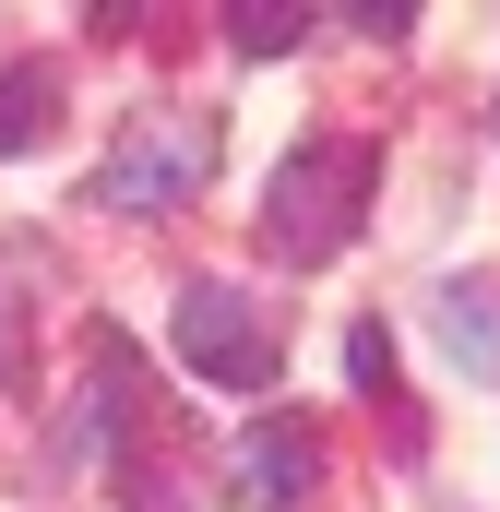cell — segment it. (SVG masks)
I'll return each mask as SVG.
<instances>
[{
  "label": "cell",
  "mask_w": 500,
  "mask_h": 512,
  "mask_svg": "<svg viewBox=\"0 0 500 512\" xmlns=\"http://www.w3.org/2000/svg\"><path fill=\"white\" fill-rule=\"evenodd\" d=\"M370 191H381V155L358 131H310L274 155V191H262V239L274 262H334L358 227H370Z\"/></svg>",
  "instance_id": "1"
},
{
  "label": "cell",
  "mask_w": 500,
  "mask_h": 512,
  "mask_svg": "<svg viewBox=\"0 0 500 512\" xmlns=\"http://www.w3.org/2000/svg\"><path fill=\"white\" fill-rule=\"evenodd\" d=\"M203 179H215V120H203V108H155V120H131L120 143H108L96 203H108V215H179Z\"/></svg>",
  "instance_id": "2"
},
{
  "label": "cell",
  "mask_w": 500,
  "mask_h": 512,
  "mask_svg": "<svg viewBox=\"0 0 500 512\" xmlns=\"http://www.w3.org/2000/svg\"><path fill=\"white\" fill-rule=\"evenodd\" d=\"M179 358L203 370V382L227 393H274V370H286V334H274V310H250L239 286H179Z\"/></svg>",
  "instance_id": "3"
},
{
  "label": "cell",
  "mask_w": 500,
  "mask_h": 512,
  "mask_svg": "<svg viewBox=\"0 0 500 512\" xmlns=\"http://www.w3.org/2000/svg\"><path fill=\"white\" fill-rule=\"evenodd\" d=\"M310 477H322V441H310L298 417H262L239 441V489L250 501H310Z\"/></svg>",
  "instance_id": "4"
},
{
  "label": "cell",
  "mask_w": 500,
  "mask_h": 512,
  "mask_svg": "<svg viewBox=\"0 0 500 512\" xmlns=\"http://www.w3.org/2000/svg\"><path fill=\"white\" fill-rule=\"evenodd\" d=\"M60 120V72L48 60H24V72H0V155H36Z\"/></svg>",
  "instance_id": "5"
},
{
  "label": "cell",
  "mask_w": 500,
  "mask_h": 512,
  "mask_svg": "<svg viewBox=\"0 0 500 512\" xmlns=\"http://www.w3.org/2000/svg\"><path fill=\"white\" fill-rule=\"evenodd\" d=\"M310 24H322L310 0H227V48H239V60H286Z\"/></svg>",
  "instance_id": "6"
},
{
  "label": "cell",
  "mask_w": 500,
  "mask_h": 512,
  "mask_svg": "<svg viewBox=\"0 0 500 512\" xmlns=\"http://www.w3.org/2000/svg\"><path fill=\"white\" fill-rule=\"evenodd\" d=\"M441 334H453V358H477V382H500V298L489 286H453L441 298Z\"/></svg>",
  "instance_id": "7"
},
{
  "label": "cell",
  "mask_w": 500,
  "mask_h": 512,
  "mask_svg": "<svg viewBox=\"0 0 500 512\" xmlns=\"http://www.w3.org/2000/svg\"><path fill=\"white\" fill-rule=\"evenodd\" d=\"M346 370H358V393H393V334H381V322L346 334Z\"/></svg>",
  "instance_id": "8"
}]
</instances>
